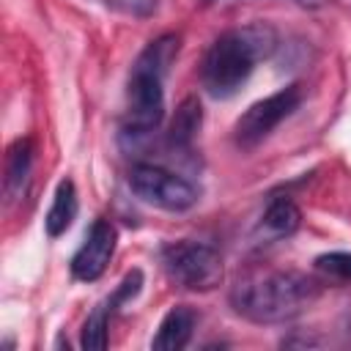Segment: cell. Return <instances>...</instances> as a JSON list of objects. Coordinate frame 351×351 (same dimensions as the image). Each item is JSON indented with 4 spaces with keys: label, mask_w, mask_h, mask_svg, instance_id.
Masks as SVG:
<instances>
[{
    "label": "cell",
    "mask_w": 351,
    "mask_h": 351,
    "mask_svg": "<svg viewBox=\"0 0 351 351\" xmlns=\"http://www.w3.org/2000/svg\"><path fill=\"white\" fill-rule=\"evenodd\" d=\"M302 101V88L299 85H288V88H280L277 93L250 104L241 118L236 121L233 126V137L241 148H255L261 140H266Z\"/></svg>",
    "instance_id": "6"
},
{
    "label": "cell",
    "mask_w": 351,
    "mask_h": 351,
    "mask_svg": "<svg viewBox=\"0 0 351 351\" xmlns=\"http://www.w3.org/2000/svg\"><path fill=\"white\" fill-rule=\"evenodd\" d=\"M30 165H33L30 140H16L8 148V156H5V192L8 195L22 192V186L27 181V173H30Z\"/></svg>",
    "instance_id": "11"
},
{
    "label": "cell",
    "mask_w": 351,
    "mask_h": 351,
    "mask_svg": "<svg viewBox=\"0 0 351 351\" xmlns=\"http://www.w3.org/2000/svg\"><path fill=\"white\" fill-rule=\"evenodd\" d=\"M140 288H143V271H140V269H132V271L121 280V285L115 288V293H112V299H110V307L134 299V296L140 293Z\"/></svg>",
    "instance_id": "15"
},
{
    "label": "cell",
    "mask_w": 351,
    "mask_h": 351,
    "mask_svg": "<svg viewBox=\"0 0 351 351\" xmlns=\"http://www.w3.org/2000/svg\"><path fill=\"white\" fill-rule=\"evenodd\" d=\"M299 225H302V211L288 197H274L263 211V228L271 236H291Z\"/></svg>",
    "instance_id": "12"
},
{
    "label": "cell",
    "mask_w": 351,
    "mask_h": 351,
    "mask_svg": "<svg viewBox=\"0 0 351 351\" xmlns=\"http://www.w3.org/2000/svg\"><path fill=\"white\" fill-rule=\"evenodd\" d=\"M271 49H274V33L266 25L222 33L203 58V69H200L203 88L214 99L233 96L247 82L255 63L266 58Z\"/></svg>",
    "instance_id": "3"
},
{
    "label": "cell",
    "mask_w": 351,
    "mask_h": 351,
    "mask_svg": "<svg viewBox=\"0 0 351 351\" xmlns=\"http://www.w3.org/2000/svg\"><path fill=\"white\" fill-rule=\"evenodd\" d=\"M77 208H80V200H77V186L71 178H63L55 189V197H52V206L47 211V219H44V228L47 233L55 239L60 233H66L77 217Z\"/></svg>",
    "instance_id": "9"
},
{
    "label": "cell",
    "mask_w": 351,
    "mask_h": 351,
    "mask_svg": "<svg viewBox=\"0 0 351 351\" xmlns=\"http://www.w3.org/2000/svg\"><path fill=\"white\" fill-rule=\"evenodd\" d=\"M195 321H197V315H195L192 307H184V304L173 307L162 318V324H159V329H156V335L151 340V348H156V351H178V348H184L189 343V337H192Z\"/></svg>",
    "instance_id": "8"
},
{
    "label": "cell",
    "mask_w": 351,
    "mask_h": 351,
    "mask_svg": "<svg viewBox=\"0 0 351 351\" xmlns=\"http://www.w3.org/2000/svg\"><path fill=\"white\" fill-rule=\"evenodd\" d=\"M129 186L140 200L162 211H189L200 197L195 184L156 165H137L129 173Z\"/></svg>",
    "instance_id": "5"
},
{
    "label": "cell",
    "mask_w": 351,
    "mask_h": 351,
    "mask_svg": "<svg viewBox=\"0 0 351 351\" xmlns=\"http://www.w3.org/2000/svg\"><path fill=\"white\" fill-rule=\"evenodd\" d=\"M315 269L329 277L351 282V252H324L315 258Z\"/></svg>",
    "instance_id": "14"
},
{
    "label": "cell",
    "mask_w": 351,
    "mask_h": 351,
    "mask_svg": "<svg viewBox=\"0 0 351 351\" xmlns=\"http://www.w3.org/2000/svg\"><path fill=\"white\" fill-rule=\"evenodd\" d=\"M200 123H203V110H200V101L197 99H184L173 115V123H170V132H167V140L173 148H189L200 132Z\"/></svg>",
    "instance_id": "10"
},
{
    "label": "cell",
    "mask_w": 351,
    "mask_h": 351,
    "mask_svg": "<svg viewBox=\"0 0 351 351\" xmlns=\"http://www.w3.org/2000/svg\"><path fill=\"white\" fill-rule=\"evenodd\" d=\"M110 302L107 304H96V310L88 315L85 326H82V337L80 346L88 351H101L107 348V326H110Z\"/></svg>",
    "instance_id": "13"
},
{
    "label": "cell",
    "mask_w": 351,
    "mask_h": 351,
    "mask_svg": "<svg viewBox=\"0 0 351 351\" xmlns=\"http://www.w3.org/2000/svg\"><path fill=\"white\" fill-rule=\"evenodd\" d=\"M115 252V228L107 219H96L82 241V247L71 258V274L82 282H93L104 274L110 258Z\"/></svg>",
    "instance_id": "7"
},
{
    "label": "cell",
    "mask_w": 351,
    "mask_h": 351,
    "mask_svg": "<svg viewBox=\"0 0 351 351\" xmlns=\"http://www.w3.org/2000/svg\"><path fill=\"white\" fill-rule=\"evenodd\" d=\"M321 293V285L302 271L266 269L241 277L230 291L233 310L255 324H282L304 313Z\"/></svg>",
    "instance_id": "1"
},
{
    "label": "cell",
    "mask_w": 351,
    "mask_h": 351,
    "mask_svg": "<svg viewBox=\"0 0 351 351\" xmlns=\"http://www.w3.org/2000/svg\"><path fill=\"white\" fill-rule=\"evenodd\" d=\"M178 55V36L165 33L151 41L132 66L126 90L123 134H151L165 118V74Z\"/></svg>",
    "instance_id": "2"
},
{
    "label": "cell",
    "mask_w": 351,
    "mask_h": 351,
    "mask_svg": "<svg viewBox=\"0 0 351 351\" xmlns=\"http://www.w3.org/2000/svg\"><path fill=\"white\" fill-rule=\"evenodd\" d=\"M162 263L170 280L189 291H211L222 282V258L211 244L176 241L162 250Z\"/></svg>",
    "instance_id": "4"
}]
</instances>
